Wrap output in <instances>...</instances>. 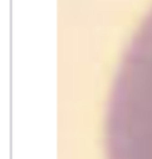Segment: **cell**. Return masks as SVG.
Returning a JSON list of instances; mask_svg holds the SVG:
<instances>
[{
	"label": "cell",
	"instance_id": "1",
	"mask_svg": "<svg viewBox=\"0 0 152 159\" xmlns=\"http://www.w3.org/2000/svg\"><path fill=\"white\" fill-rule=\"evenodd\" d=\"M106 159H152V8L120 59L108 100Z\"/></svg>",
	"mask_w": 152,
	"mask_h": 159
}]
</instances>
